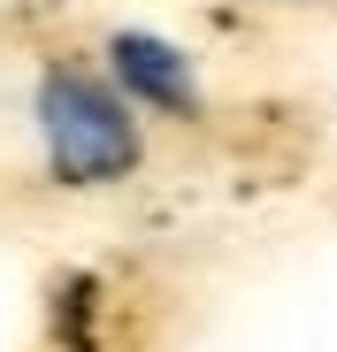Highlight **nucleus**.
Segmentation results:
<instances>
[{
  "mask_svg": "<svg viewBox=\"0 0 337 352\" xmlns=\"http://www.w3.org/2000/svg\"><path fill=\"white\" fill-rule=\"evenodd\" d=\"M31 123H39V153L54 168V184L69 192H100L123 184V176L146 161V123L138 107L100 77V62L85 54H62L46 62L31 85Z\"/></svg>",
  "mask_w": 337,
  "mask_h": 352,
  "instance_id": "1",
  "label": "nucleus"
},
{
  "mask_svg": "<svg viewBox=\"0 0 337 352\" xmlns=\"http://www.w3.org/2000/svg\"><path fill=\"white\" fill-rule=\"evenodd\" d=\"M100 77L116 85L138 115H199V107H207L192 54H184L177 38H161V31H138V23L100 46Z\"/></svg>",
  "mask_w": 337,
  "mask_h": 352,
  "instance_id": "2",
  "label": "nucleus"
}]
</instances>
